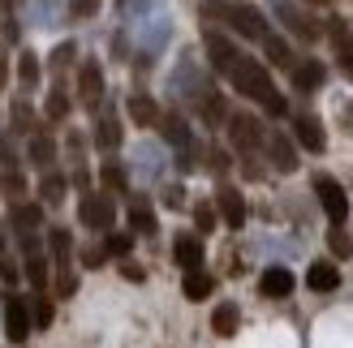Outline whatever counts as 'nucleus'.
<instances>
[{
  "instance_id": "2",
  "label": "nucleus",
  "mask_w": 353,
  "mask_h": 348,
  "mask_svg": "<svg viewBox=\"0 0 353 348\" xmlns=\"http://www.w3.org/2000/svg\"><path fill=\"white\" fill-rule=\"evenodd\" d=\"M199 13H203V22L224 26L228 34H237V39H250V43H259L263 34L272 30L268 13H263L259 5H250V0H203Z\"/></svg>"
},
{
  "instance_id": "13",
  "label": "nucleus",
  "mask_w": 353,
  "mask_h": 348,
  "mask_svg": "<svg viewBox=\"0 0 353 348\" xmlns=\"http://www.w3.org/2000/svg\"><path fill=\"white\" fill-rule=\"evenodd\" d=\"M39 116H43V125H48V129H65V125H69V116H74V95H69V86H65L61 74H52V91L43 95Z\"/></svg>"
},
{
  "instance_id": "5",
  "label": "nucleus",
  "mask_w": 353,
  "mask_h": 348,
  "mask_svg": "<svg viewBox=\"0 0 353 348\" xmlns=\"http://www.w3.org/2000/svg\"><path fill=\"white\" fill-rule=\"evenodd\" d=\"M74 103H82L86 112H95L103 99H108V78H103V65L99 56H78L74 65Z\"/></svg>"
},
{
  "instance_id": "28",
  "label": "nucleus",
  "mask_w": 353,
  "mask_h": 348,
  "mask_svg": "<svg viewBox=\"0 0 353 348\" xmlns=\"http://www.w3.org/2000/svg\"><path fill=\"white\" fill-rule=\"evenodd\" d=\"M194 112H199V120H203V129H224V120H228V99H224V91H216V86H211V91L194 103Z\"/></svg>"
},
{
  "instance_id": "48",
  "label": "nucleus",
  "mask_w": 353,
  "mask_h": 348,
  "mask_svg": "<svg viewBox=\"0 0 353 348\" xmlns=\"http://www.w3.org/2000/svg\"><path fill=\"white\" fill-rule=\"evenodd\" d=\"M0 39H5V47L22 43V22H17V13H0Z\"/></svg>"
},
{
  "instance_id": "35",
  "label": "nucleus",
  "mask_w": 353,
  "mask_h": 348,
  "mask_svg": "<svg viewBox=\"0 0 353 348\" xmlns=\"http://www.w3.org/2000/svg\"><path fill=\"white\" fill-rule=\"evenodd\" d=\"M78 284H82L78 263H69V267H52V297H57V301H74V297H78Z\"/></svg>"
},
{
  "instance_id": "46",
  "label": "nucleus",
  "mask_w": 353,
  "mask_h": 348,
  "mask_svg": "<svg viewBox=\"0 0 353 348\" xmlns=\"http://www.w3.org/2000/svg\"><path fill=\"white\" fill-rule=\"evenodd\" d=\"M22 164V151H17V138L9 129H0V168H17Z\"/></svg>"
},
{
  "instance_id": "45",
  "label": "nucleus",
  "mask_w": 353,
  "mask_h": 348,
  "mask_svg": "<svg viewBox=\"0 0 353 348\" xmlns=\"http://www.w3.org/2000/svg\"><path fill=\"white\" fill-rule=\"evenodd\" d=\"M99 13H103V0H69V5H65L69 22H95Z\"/></svg>"
},
{
  "instance_id": "31",
  "label": "nucleus",
  "mask_w": 353,
  "mask_h": 348,
  "mask_svg": "<svg viewBox=\"0 0 353 348\" xmlns=\"http://www.w3.org/2000/svg\"><path fill=\"white\" fill-rule=\"evenodd\" d=\"M26 301H30V323H34V331H52V323H57V297H52V288L26 292Z\"/></svg>"
},
{
  "instance_id": "53",
  "label": "nucleus",
  "mask_w": 353,
  "mask_h": 348,
  "mask_svg": "<svg viewBox=\"0 0 353 348\" xmlns=\"http://www.w3.org/2000/svg\"><path fill=\"white\" fill-rule=\"evenodd\" d=\"M336 120H341V129L353 138V99H336Z\"/></svg>"
},
{
  "instance_id": "39",
  "label": "nucleus",
  "mask_w": 353,
  "mask_h": 348,
  "mask_svg": "<svg viewBox=\"0 0 353 348\" xmlns=\"http://www.w3.org/2000/svg\"><path fill=\"white\" fill-rule=\"evenodd\" d=\"M78 56H82L78 43H74V39H61L57 47L48 52V69H52V74H65V69H74V65H78Z\"/></svg>"
},
{
  "instance_id": "54",
  "label": "nucleus",
  "mask_w": 353,
  "mask_h": 348,
  "mask_svg": "<svg viewBox=\"0 0 353 348\" xmlns=\"http://www.w3.org/2000/svg\"><path fill=\"white\" fill-rule=\"evenodd\" d=\"M9 78H13V65H9V56H0V91L9 86Z\"/></svg>"
},
{
  "instance_id": "57",
  "label": "nucleus",
  "mask_w": 353,
  "mask_h": 348,
  "mask_svg": "<svg viewBox=\"0 0 353 348\" xmlns=\"http://www.w3.org/2000/svg\"><path fill=\"white\" fill-rule=\"evenodd\" d=\"M341 69H345V74H349V82H353V61H345V65H341Z\"/></svg>"
},
{
  "instance_id": "47",
  "label": "nucleus",
  "mask_w": 353,
  "mask_h": 348,
  "mask_svg": "<svg viewBox=\"0 0 353 348\" xmlns=\"http://www.w3.org/2000/svg\"><path fill=\"white\" fill-rule=\"evenodd\" d=\"M160 206H168V211H185V206H190V202H185V185H181V181L164 185V189H160Z\"/></svg>"
},
{
  "instance_id": "25",
  "label": "nucleus",
  "mask_w": 353,
  "mask_h": 348,
  "mask_svg": "<svg viewBox=\"0 0 353 348\" xmlns=\"http://www.w3.org/2000/svg\"><path fill=\"white\" fill-rule=\"evenodd\" d=\"M172 263L181 271H194V267H207V246L199 232H176L172 237Z\"/></svg>"
},
{
  "instance_id": "52",
  "label": "nucleus",
  "mask_w": 353,
  "mask_h": 348,
  "mask_svg": "<svg viewBox=\"0 0 353 348\" xmlns=\"http://www.w3.org/2000/svg\"><path fill=\"white\" fill-rule=\"evenodd\" d=\"M112 61H121V65L134 61V47H130V34H125V30L112 34Z\"/></svg>"
},
{
  "instance_id": "34",
  "label": "nucleus",
  "mask_w": 353,
  "mask_h": 348,
  "mask_svg": "<svg viewBox=\"0 0 353 348\" xmlns=\"http://www.w3.org/2000/svg\"><path fill=\"white\" fill-rule=\"evenodd\" d=\"M259 43H263V56H268V69H289L297 61L293 47H289V39H285V34H276V30H268Z\"/></svg>"
},
{
  "instance_id": "14",
  "label": "nucleus",
  "mask_w": 353,
  "mask_h": 348,
  "mask_svg": "<svg viewBox=\"0 0 353 348\" xmlns=\"http://www.w3.org/2000/svg\"><path fill=\"white\" fill-rule=\"evenodd\" d=\"M9 232H43L48 228V206L39 198H22V202H9Z\"/></svg>"
},
{
  "instance_id": "18",
  "label": "nucleus",
  "mask_w": 353,
  "mask_h": 348,
  "mask_svg": "<svg viewBox=\"0 0 353 348\" xmlns=\"http://www.w3.org/2000/svg\"><path fill=\"white\" fill-rule=\"evenodd\" d=\"M276 17L285 22V30L293 34V39H302V43H314V39H323V26L314 22L310 13H302L293 5V0H276Z\"/></svg>"
},
{
  "instance_id": "58",
  "label": "nucleus",
  "mask_w": 353,
  "mask_h": 348,
  "mask_svg": "<svg viewBox=\"0 0 353 348\" xmlns=\"http://www.w3.org/2000/svg\"><path fill=\"white\" fill-rule=\"evenodd\" d=\"M134 5V0H117V9H130Z\"/></svg>"
},
{
  "instance_id": "19",
  "label": "nucleus",
  "mask_w": 353,
  "mask_h": 348,
  "mask_svg": "<svg viewBox=\"0 0 353 348\" xmlns=\"http://www.w3.org/2000/svg\"><path fill=\"white\" fill-rule=\"evenodd\" d=\"M39 125H43V116H39V108L30 103V95H13V103L5 108V129H9L13 138H30Z\"/></svg>"
},
{
  "instance_id": "23",
  "label": "nucleus",
  "mask_w": 353,
  "mask_h": 348,
  "mask_svg": "<svg viewBox=\"0 0 353 348\" xmlns=\"http://www.w3.org/2000/svg\"><path fill=\"white\" fill-rule=\"evenodd\" d=\"M125 116H130L134 129H155V125H160V116H164V108H160V99H155V95H147V91H130V99H125Z\"/></svg>"
},
{
  "instance_id": "24",
  "label": "nucleus",
  "mask_w": 353,
  "mask_h": 348,
  "mask_svg": "<svg viewBox=\"0 0 353 348\" xmlns=\"http://www.w3.org/2000/svg\"><path fill=\"white\" fill-rule=\"evenodd\" d=\"M43 246H48L52 267H69V263H74V254H78L74 228H65V224H52V228H43Z\"/></svg>"
},
{
  "instance_id": "33",
  "label": "nucleus",
  "mask_w": 353,
  "mask_h": 348,
  "mask_svg": "<svg viewBox=\"0 0 353 348\" xmlns=\"http://www.w3.org/2000/svg\"><path fill=\"white\" fill-rule=\"evenodd\" d=\"M30 194H34V189H30V177L22 172V164H17V168H0V198H5V202H22Z\"/></svg>"
},
{
  "instance_id": "1",
  "label": "nucleus",
  "mask_w": 353,
  "mask_h": 348,
  "mask_svg": "<svg viewBox=\"0 0 353 348\" xmlns=\"http://www.w3.org/2000/svg\"><path fill=\"white\" fill-rule=\"evenodd\" d=\"M233 91L241 95V99H250V103H259L263 108V116H272V120H285L293 108H289V95L276 86V78H272V69L263 65L259 56H245V52H237L233 56V65L220 74Z\"/></svg>"
},
{
  "instance_id": "11",
  "label": "nucleus",
  "mask_w": 353,
  "mask_h": 348,
  "mask_svg": "<svg viewBox=\"0 0 353 348\" xmlns=\"http://www.w3.org/2000/svg\"><path fill=\"white\" fill-rule=\"evenodd\" d=\"M22 160H26L34 172H43V168H52V164H61V138H57V129L39 125L30 138H22Z\"/></svg>"
},
{
  "instance_id": "36",
  "label": "nucleus",
  "mask_w": 353,
  "mask_h": 348,
  "mask_svg": "<svg viewBox=\"0 0 353 348\" xmlns=\"http://www.w3.org/2000/svg\"><path fill=\"white\" fill-rule=\"evenodd\" d=\"M237 327H241V309H237V301H220L216 309H211V331H216L220 340L237 336Z\"/></svg>"
},
{
  "instance_id": "20",
  "label": "nucleus",
  "mask_w": 353,
  "mask_h": 348,
  "mask_svg": "<svg viewBox=\"0 0 353 348\" xmlns=\"http://www.w3.org/2000/svg\"><path fill=\"white\" fill-rule=\"evenodd\" d=\"M203 52H207V61H211V69L216 74H224L228 65H233V56H237V43H233V34L228 30H220V26H207L203 30Z\"/></svg>"
},
{
  "instance_id": "21",
  "label": "nucleus",
  "mask_w": 353,
  "mask_h": 348,
  "mask_svg": "<svg viewBox=\"0 0 353 348\" xmlns=\"http://www.w3.org/2000/svg\"><path fill=\"white\" fill-rule=\"evenodd\" d=\"M13 82H17V95H34L43 82V61L39 52L30 47H17V61H13Z\"/></svg>"
},
{
  "instance_id": "56",
  "label": "nucleus",
  "mask_w": 353,
  "mask_h": 348,
  "mask_svg": "<svg viewBox=\"0 0 353 348\" xmlns=\"http://www.w3.org/2000/svg\"><path fill=\"white\" fill-rule=\"evenodd\" d=\"M17 5H22V0H0V13H17Z\"/></svg>"
},
{
  "instance_id": "22",
  "label": "nucleus",
  "mask_w": 353,
  "mask_h": 348,
  "mask_svg": "<svg viewBox=\"0 0 353 348\" xmlns=\"http://www.w3.org/2000/svg\"><path fill=\"white\" fill-rule=\"evenodd\" d=\"M293 288H297V280H293V271H289V267L272 263V267H263V271H259V297H268V301H289V297H293Z\"/></svg>"
},
{
  "instance_id": "26",
  "label": "nucleus",
  "mask_w": 353,
  "mask_h": 348,
  "mask_svg": "<svg viewBox=\"0 0 353 348\" xmlns=\"http://www.w3.org/2000/svg\"><path fill=\"white\" fill-rule=\"evenodd\" d=\"M95 185H99V189H108V194H117V198H125L130 189H134V185H130V168L121 164L117 155H103V160H99Z\"/></svg>"
},
{
  "instance_id": "51",
  "label": "nucleus",
  "mask_w": 353,
  "mask_h": 348,
  "mask_svg": "<svg viewBox=\"0 0 353 348\" xmlns=\"http://www.w3.org/2000/svg\"><path fill=\"white\" fill-rule=\"evenodd\" d=\"M241 181H263V177H268V168H263L259 164V155H241Z\"/></svg>"
},
{
  "instance_id": "29",
  "label": "nucleus",
  "mask_w": 353,
  "mask_h": 348,
  "mask_svg": "<svg viewBox=\"0 0 353 348\" xmlns=\"http://www.w3.org/2000/svg\"><path fill=\"white\" fill-rule=\"evenodd\" d=\"M155 133H160L172 151H176V146L199 142V138H194V129H190V120H185L181 112H164V116H160V125H155Z\"/></svg>"
},
{
  "instance_id": "37",
  "label": "nucleus",
  "mask_w": 353,
  "mask_h": 348,
  "mask_svg": "<svg viewBox=\"0 0 353 348\" xmlns=\"http://www.w3.org/2000/svg\"><path fill=\"white\" fill-rule=\"evenodd\" d=\"M134 246H138L134 228H108V232H103V250H108L112 263H117V258H130V254H134Z\"/></svg>"
},
{
  "instance_id": "43",
  "label": "nucleus",
  "mask_w": 353,
  "mask_h": 348,
  "mask_svg": "<svg viewBox=\"0 0 353 348\" xmlns=\"http://www.w3.org/2000/svg\"><path fill=\"white\" fill-rule=\"evenodd\" d=\"M172 164H176V172H181V177H190V172H199V168H203V146H199V142H190V146H176V151H172Z\"/></svg>"
},
{
  "instance_id": "44",
  "label": "nucleus",
  "mask_w": 353,
  "mask_h": 348,
  "mask_svg": "<svg viewBox=\"0 0 353 348\" xmlns=\"http://www.w3.org/2000/svg\"><path fill=\"white\" fill-rule=\"evenodd\" d=\"M74 258H78V267H82V271H103V267L112 263L108 250H103V241H99V246H82Z\"/></svg>"
},
{
  "instance_id": "7",
  "label": "nucleus",
  "mask_w": 353,
  "mask_h": 348,
  "mask_svg": "<svg viewBox=\"0 0 353 348\" xmlns=\"http://www.w3.org/2000/svg\"><path fill=\"white\" fill-rule=\"evenodd\" d=\"M216 215H220V228L228 232H241L245 228V219H250V206H245V194H241V185L233 181H216Z\"/></svg>"
},
{
  "instance_id": "27",
  "label": "nucleus",
  "mask_w": 353,
  "mask_h": 348,
  "mask_svg": "<svg viewBox=\"0 0 353 348\" xmlns=\"http://www.w3.org/2000/svg\"><path fill=\"white\" fill-rule=\"evenodd\" d=\"M306 288L319 292V297L336 292L341 288V263H336V258H314V263L306 267Z\"/></svg>"
},
{
  "instance_id": "9",
  "label": "nucleus",
  "mask_w": 353,
  "mask_h": 348,
  "mask_svg": "<svg viewBox=\"0 0 353 348\" xmlns=\"http://www.w3.org/2000/svg\"><path fill=\"white\" fill-rule=\"evenodd\" d=\"M263 155H268L272 172H280V177H293V172L302 168V146H297V142H293V133H285V129H268Z\"/></svg>"
},
{
  "instance_id": "55",
  "label": "nucleus",
  "mask_w": 353,
  "mask_h": 348,
  "mask_svg": "<svg viewBox=\"0 0 353 348\" xmlns=\"http://www.w3.org/2000/svg\"><path fill=\"white\" fill-rule=\"evenodd\" d=\"M302 5H306V9H332L336 0H302Z\"/></svg>"
},
{
  "instance_id": "8",
  "label": "nucleus",
  "mask_w": 353,
  "mask_h": 348,
  "mask_svg": "<svg viewBox=\"0 0 353 348\" xmlns=\"http://www.w3.org/2000/svg\"><path fill=\"white\" fill-rule=\"evenodd\" d=\"M310 189H314V198H319L327 224H345V219H349V194H345V185L332 177V172H314V177H310Z\"/></svg>"
},
{
  "instance_id": "4",
  "label": "nucleus",
  "mask_w": 353,
  "mask_h": 348,
  "mask_svg": "<svg viewBox=\"0 0 353 348\" xmlns=\"http://www.w3.org/2000/svg\"><path fill=\"white\" fill-rule=\"evenodd\" d=\"M224 133H228L233 155H263V142H268V125L254 112H228Z\"/></svg>"
},
{
  "instance_id": "49",
  "label": "nucleus",
  "mask_w": 353,
  "mask_h": 348,
  "mask_svg": "<svg viewBox=\"0 0 353 348\" xmlns=\"http://www.w3.org/2000/svg\"><path fill=\"white\" fill-rule=\"evenodd\" d=\"M69 185H74L78 194H86V189H95V172L86 164H74V168H69Z\"/></svg>"
},
{
  "instance_id": "32",
  "label": "nucleus",
  "mask_w": 353,
  "mask_h": 348,
  "mask_svg": "<svg viewBox=\"0 0 353 348\" xmlns=\"http://www.w3.org/2000/svg\"><path fill=\"white\" fill-rule=\"evenodd\" d=\"M211 292H216V275H211L207 267H194L181 275V297L185 301H207Z\"/></svg>"
},
{
  "instance_id": "3",
  "label": "nucleus",
  "mask_w": 353,
  "mask_h": 348,
  "mask_svg": "<svg viewBox=\"0 0 353 348\" xmlns=\"http://www.w3.org/2000/svg\"><path fill=\"white\" fill-rule=\"evenodd\" d=\"M78 224L86 232L103 237L108 228H117V194H108V189H86V194L78 198Z\"/></svg>"
},
{
  "instance_id": "60",
  "label": "nucleus",
  "mask_w": 353,
  "mask_h": 348,
  "mask_svg": "<svg viewBox=\"0 0 353 348\" xmlns=\"http://www.w3.org/2000/svg\"><path fill=\"white\" fill-rule=\"evenodd\" d=\"M0 129H5V112H0Z\"/></svg>"
},
{
  "instance_id": "42",
  "label": "nucleus",
  "mask_w": 353,
  "mask_h": 348,
  "mask_svg": "<svg viewBox=\"0 0 353 348\" xmlns=\"http://www.w3.org/2000/svg\"><path fill=\"white\" fill-rule=\"evenodd\" d=\"M0 284L5 288H17L22 284V258H17V250H0Z\"/></svg>"
},
{
  "instance_id": "12",
  "label": "nucleus",
  "mask_w": 353,
  "mask_h": 348,
  "mask_svg": "<svg viewBox=\"0 0 353 348\" xmlns=\"http://www.w3.org/2000/svg\"><path fill=\"white\" fill-rule=\"evenodd\" d=\"M289 133H293V142L302 146L306 155H323L327 151V129H323V120L314 116V112H289Z\"/></svg>"
},
{
  "instance_id": "17",
  "label": "nucleus",
  "mask_w": 353,
  "mask_h": 348,
  "mask_svg": "<svg viewBox=\"0 0 353 348\" xmlns=\"http://www.w3.org/2000/svg\"><path fill=\"white\" fill-rule=\"evenodd\" d=\"M125 219H130L134 237H155V232H160V215H155V202H151L147 194H138V189H130V194H125Z\"/></svg>"
},
{
  "instance_id": "30",
  "label": "nucleus",
  "mask_w": 353,
  "mask_h": 348,
  "mask_svg": "<svg viewBox=\"0 0 353 348\" xmlns=\"http://www.w3.org/2000/svg\"><path fill=\"white\" fill-rule=\"evenodd\" d=\"M86 155H91V133L65 125V138H61V160H65V168L86 164Z\"/></svg>"
},
{
  "instance_id": "38",
  "label": "nucleus",
  "mask_w": 353,
  "mask_h": 348,
  "mask_svg": "<svg viewBox=\"0 0 353 348\" xmlns=\"http://www.w3.org/2000/svg\"><path fill=\"white\" fill-rule=\"evenodd\" d=\"M327 254L336 258V263H349L353 258V232L345 228V224H332L327 228Z\"/></svg>"
},
{
  "instance_id": "50",
  "label": "nucleus",
  "mask_w": 353,
  "mask_h": 348,
  "mask_svg": "<svg viewBox=\"0 0 353 348\" xmlns=\"http://www.w3.org/2000/svg\"><path fill=\"white\" fill-rule=\"evenodd\" d=\"M117 271H121V280H130V284H143L147 280V267H138L134 254L130 258H117Z\"/></svg>"
},
{
  "instance_id": "16",
  "label": "nucleus",
  "mask_w": 353,
  "mask_h": 348,
  "mask_svg": "<svg viewBox=\"0 0 353 348\" xmlns=\"http://www.w3.org/2000/svg\"><path fill=\"white\" fill-rule=\"evenodd\" d=\"M69 189H74V185H69V168L65 164H52V168L39 172V181H34V198L57 211V206L69 198Z\"/></svg>"
},
{
  "instance_id": "6",
  "label": "nucleus",
  "mask_w": 353,
  "mask_h": 348,
  "mask_svg": "<svg viewBox=\"0 0 353 348\" xmlns=\"http://www.w3.org/2000/svg\"><path fill=\"white\" fill-rule=\"evenodd\" d=\"M0 327H5V340H9V344H26V340L34 336L26 292H17V288H5V292H0Z\"/></svg>"
},
{
  "instance_id": "15",
  "label": "nucleus",
  "mask_w": 353,
  "mask_h": 348,
  "mask_svg": "<svg viewBox=\"0 0 353 348\" xmlns=\"http://www.w3.org/2000/svg\"><path fill=\"white\" fill-rule=\"evenodd\" d=\"M289 86H293L297 95H319L323 86H327V65L314 61V56L293 61V65H289Z\"/></svg>"
},
{
  "instance_id": "40",
  "label": "nucleus",
  "mask_w": 353,
  "mask_h": 348,
  "mask_svg": "<svg viewBox=\"0 0 353 348\" xmlns=\"http://www.w3.org/2000/svg\"><path fill=\"white\" fill-rule=\"evenodd\" d=\"M190 215H194V232H199V237H211V232L220 228L216 202H194V206H190Z\"/></svg>"
},
{
  "instance_id": "59",
  "label": "nucleus",
  "mask_w": 353,
  "mask_h": 348,
  "mask_svg": "<svg viewBox=\"0 0 353 348\" xmlns=\"http://www.w3.org/2000/svg\"><path fill=\"white\" fill-rule=\"evenodd\" d=\"M0 250H5V232H0Z\"/></svg>"
},
{
  "instance_id": "10",
  "label": "nucleus",
  "mask_w": 353,
  "mask_h": 348,
  "mask_svg": "<svg viewBox=\"0 0 353 348\" xmlns=\"http://www.w3.org/2000/svg\"><path fill=\"white\" fill-rule=\"evenodd\" d=\"M121 142H125V125H121V112L108 108V103H99L95 108V125H91V146L99 155H117Z\"/></svg>"
},
{
  "instance_id": "41",
  "label": "nucleus",
  "mask_w": 353,
  "mask_h": 348,
  "mask_svg": "<svg viewBox=\"0 0 353 348\" xmlns=\"http://www.w3.org/2000/svg\"><path fill=\"white\" fill-rule=\"evenodd\" d=\"M203 160H207V168H211V177H216V181H224L228 168L237 164V160H233V146H207Z\"/></svg>"
}]
</instances>
